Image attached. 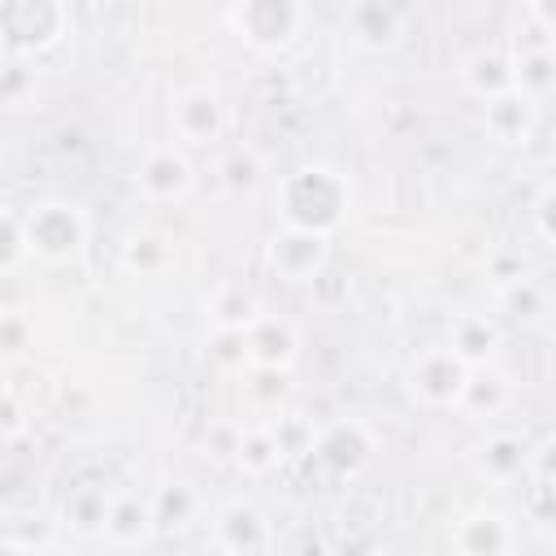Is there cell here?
Listing matches in <instances>:
<instances>
[{
	"label": "cell",
	"instance_id": "1",
	"mask_svg": "<svg viewBox=\"0 0 556 556\" xmlns=\"http://www.w3.org/2000/svg\"><path fill=\"white\" fill-rule=\"evenodd\" d=\"M348 208H352V187L330 165H300L278 187L282 226H295V230H313L330 239L348 222Z\"/></svg>",
	"mask_w": 556,
	"mask_h": 556
},
{
	"label": "cell",
	"instance_id": "2",
	"mask_svg": "<svg viewBox=\"0 0 556 556\" xmlns=\"http://www.w3.org/2000/svg\"><path fill=\"white\" fill-rule=\"evenodd\" d=\"M26 248L43 261H70L87 243V217L65 200H43L30 213H22Z\"/></svg>",
	"mask_w": 556,
	"mask_h": 556
},
{
	"label": "cell",
	"instance_id": "3",
	"mask_svg": "<svg viewBox=\"0 0 556 556\" xmlns=\"http://www.w3.org/2000/svg\"><path fill=\"white\" fill-rule=\"evenodd\" d=\"M300 22H304L300 0H235L230 9V26L239 30V39L261 52L291 43L300 35Z\"/></svg>",
	"mask_w": 556,
	"mask_h": 556
},
{
	"label": "cell",
	"instance_id": "4",
	"mask_svg": "<svg viewBox=\"0 0 556 556\" xmlns=\"http://www.w3.org/2000/svg\"><path fill=\"white\" fill-rule=\"evenodd\" d=\"M469 365L452 352V348H426L417 352L413 369H408V391L426 404V408H456L460 391L469 382Z\"/></svg>",
	"mask_w": 556,
	"mask_h": 556
},
{
	"label": "cell",
	"instance_id": "5",
	"mask_svg": "<svg viewBox=\"0 0 556 556\" xmlns=\"http://www.w3.org/2000/svg\"><path fill=\"white\" fill-rule=\"evenodd\" d=\"M65 26L61 0H0V35L17 52H39L56 43Z\"/></svg>",
	"mask_w": 556,
	"mask_h": 556
},
{
	"label": "cell",
	"instance_id": "6",
	"mask_svg": "<svg viewBox=\"0 0 556 556\" xmlns=\"http://www.w3.org/2000/svg\"><path fill=\"white\" fill-rule=\"evenodd\" d=\"M326 261H330V239H326V235L282 226V230L269 239V265H274V274L287 278V282H317L321 269H326Z\"/></svg>",
	"mask_w": 556,
	"mask_h": 556
},
{
	"label": "cell",
	"instance_id": "7",
	"mask_svg": "<svg viewBox=\"0 0 556 556\" xmlns=\"http://www.w3.org/2000/svg\"><path fill=\"white\" fill-rule=\"evenodd\" d=\"M308 452H317V460H321L330 473L352 478V473H361V469L374 460V434H369L365 421L348 417V421H334V426H326L321 434H313V447H308Z\"/></svg>",
	"mask_w": 556,
	"mask_h": 556
},
{
	"label": "cell",
	"instance_id": "8",
	"mask_svg": "<svg viewBox=\"0 0 556 556\" xmlns=\"http://www.w3.org/2000/svg\"><path fill=\"white\" fill-rule=\"evenodd\" d=\"M169 126H174V135H178L182 143L200 148V143L222 139V130H226V109H222L217 91L191 87V91H182V96L169 104Z\"/></svg>",
	"mask_w": 556,
	"mask_h": 556
},
{
	"label": "cell",
	"instance_id": "9",
	"mask_svg": "<svg viewBox=\"0 0 556 556\" xmlns=\"http://www.w3.org/2000/svg\"><path fill=\"white\" fill-rule=\"evenodd\" d=\"M135 187L152 204H178L191 191V161L174 148H152L135 174Z\"/></svg>",
	"mask_w": 556,
	"mask_h": 556
},
{
	"label": "cell",
	"instance_id": "10",
	"mask_svg": "<svg viewBox=\"0 0 556 556\" xmlns=\"http://www.w3.org/2000/svg\"><path fill=\"white\" fill-rule=\"evenodd\" d=\"M100 539L109 547H148L156 539L152 504L139 500V495H109V513H104Z\"/></svg>",
	"mask_w": 556,
	"mask_h": 556
},
{
	"label": "cell",
	"instance_id": "11",
	"mask_svg": "<svg viewBox=\"0 0 556 556\" xmlns=\"http://www.w3.org/2000/svg\"><path fill=\"white\" fill-rule=\"evenodd\" d=\"M248 334V365H278V369H291L295 352H300V334L287 317H269V313H256V321L243 330Z\"/></svg>",
	"mask_w": 556,
	"mask_h": 556
},
{
	"label": "cell",
	"instance_id": "12",
	"mask_svg": "<svg viewBox=\"0 0 556 556\" xmlns=\"http://www.w3.org/2000/svg\"><path fill=\"white\" fill-rule=\"evenodd\" d=\"M213 547H222V552H265L269 547V521L252 504L235 500L213 521Z\"/></svg>",
	"mask_w": 556,
	"mask_h": 556
},
{
	"label": "cell",
	"instance_id": "13",
	"mask_svg": "<svg viewBox=\"0 0 556 556\" xmlns=\"http://www.w3.org/2000/svg\"><path fill=\"white\" fill-rule=\"evenodd\" d=\"M534 100H526L521 91H500L486 100V113H482V126L495 143H526L530 130H534Z\"/></svg>",
	"mask_w": 556,
	"mask_h": 556
},
{
	"label": "cell",
	"instance_id": "14",
	"mask_svg": "<svg viewBox=\"0 0 556 556\" xmlns=\"http://www.w3.org/2000/svg\"><path fill=\"white\" fill-rule=\"evenodd\" d=\"M348 26H352V35H356L361 43L387 48V43H395V35H400V13H395L391 0H352Z\"/></svg>",
	"mask_w": 556,
	"mask_h": 556
},
{
	"label": "cell",
	"instance_id": "15",
	"mask_svg": "<svg viewBox=\"0 0 556 556\" xmlns=\"http://www.w3.org/2000/svg\"><path fill=\"white\" fill-rule=\"evenodd\" d=\"M513 91H521L526 100H534V104H543L547 96H552V52H547V39H539L530 52H517L513 61Z\"/></svg>",
	"mask_w": 556,
	"mask_h": 556
},
{
	"label": "cell",
	"instance_id": "16",
	"mask_svg": "<svg viewBox=\"0 0 556 556\" xmlns=\"http://www.w3.org/2000/svg\"><path fill=\"white\" fill-rule=\"evenodd\" d=\"M478 469L486 482H513L526 473V443L517 434H491L478 452Z\"/></svg>",
	"mask_w": 556,
	"mask_h": 556
},
{
	"label": "cell",
	"instance_id": "17",
	"mask_svg": "<svg viewBox=\"0 0 556 556\" xmlns=\"http://www.w3.org/2000/svg\"><path fill=\"white\" fill-rule=\"evenodd\" d=\"M148 504H152V521H156V534H161V530H182L187 521H195L200 495L187 482H165Z\"/></svg>",
	"mask_w": 556,
	"mask_h": 556
},
{
	"label": "cell",
	"instance_id": "18",
	"mask_svg": "<svg viewBox=\"0 0 556 556\" xmlns=\"http://www.w3.org/2000/svg\"><path fill=\"white\" fill-rule=\"evenodd\" d=\"M456 547L460 552H473V556H491V552H508L513 547V534H508V521L495 517V513H478L469 521H460L456 530Z\"/></svg>",
	"mask_w": 556,
	"mask_h": 556
},
{
	"label": "cell",
	"instance_id": "19",
	"mask_svg": "<svg viewBox=\"0 0 556 556\" xmlns=\"http://www.w3.org/2000/svg\"><path fill=\"white\" fill-rule=\"evenodd\" d=\"M460 74H465V87L473 96H482V100H491V96H500V91L513 87V65L500 52H473Z\"/></svg>",
	"mask_w": 556,
	"mask_h": 556
},
{
	"label": "cell",
	"instance_id": "20",
	"mask_svg": "<svg viewBox=\"0 0 556 556\" xmlns=\"http://www.w3.org/2000/svg\"><path fill=\"white\" fill-rule=\"evenodd\" d=\"M122 261H126V269H130V274H139V278H156V274H165V269H169L174 248H169V239H165V235H156V230H139V235H130V243H126Z\"/></svg>",
	"mask_w": 556,
	"mask_h": 556
},
{
	"label": "cell",
	"instance_id": "21",
	"mask_svg": "<svg viewBox=\"0 0 556 556\" xmlns=\"http://www.w3.org/2000/svg\"><path fill=\"white\" fill-rule=\"evenodd\" d=\"M469 369H478L482 361H491V352L500 348V334L486 317H460L456 330H452V343H447Z\"/></svg>",
	"mask_w": 556,
	"mask_h": 556
},
{
	"label": "cell",
	"instance_id": "22",
	"mask_svg": "<svg viewBox=\"0 0 556 556\" xmlns=\"http://www.w3.org/2000/svg\"><path fill=\"white\" fill-rule=\"evenodd\" d=\"M235 465H239L243 473H252V478H261V473H269V469L282 465V452H278L269 426H243V430H239Z\"/></svg>",
	"mask_w": 556,
	"mask_h": 556
},
{
	"label": "cell",
	"instance_id": "23",
	"mask_svg": "<svg viewBox=\"0 0 556 556\" xmlns=\"http://www.w3.org/2000/svg\"><path fill=\"white\" fill-rule=\"evenodd\" d=\"M208 313H213V330H248L256 321L261 304L243 287H217L208 300Z\"/></svg>",
	"mask_w": 556,
	"mask_h": 556
},
{
	"label": "cell",
	"instance_id": "24",
	"mask_svg": "<svg viewBox=\"0 0 556 556\" xmlns=\"http://www.w3.org/2000/svg\"><path fill=\"white\" fill-rule=\"evenodd\" d=\"M500 304H504V313L513 317V321H539L543 313H547V291L534 282V278H526V274H517L513 282H500Z\"/></svg>",
	"mask_w": 556,
	"mask_h": 556
},
{
	"label": "cell",
	"instance_id": "25",
	"mask_svg": "<svg viewBox=\"0 0 556 556\" xmlns=\"http://www.w3.org/2000/svg\"><path fill=\"white\" fill-rule=\"evenodd\" d=\"M104 513H109V491H100V486H78L65 500V526L78 534H100Z\"/></svg>",
	"mask_w": 556,
	"mask_h": 556
},
{
	"label": "cell",
	"instance_id": "26",
	"mask_svg": "<svg viewBox=\"0 0 556 556\" xmlns=\"http://www.w3.org/2000/svg\"><path fill=\"white\" fill-rule=\"evenodd\" d=\"M248 395L252 404L261 408H278L287 395H291V369H278V365H248Z\"/></svg>",
	"mask_w": 556,
	"mask_h": 556
},
{
	"label": "cell",
	"instance_id": "27",
	"mask_svg": "<svg viewBox=\"0 0 556 556\" xmlns=\"http://www.w3.org/2000/svg\"><path fill=\"white\" fill-rule=\"evenodd\" d=\"M261 156L256 152H230L226 161H222V187L230 191V195H248V191H256L261 187Z\"/></svg>",
	"mask_w": 556,
	"mask_h": 556
},
{
	"label": "cell",
	"instance_id": "28",
	"mask_svg": "<svg viewBox=\"0 0 556 556\" xmlns=\"http://www.w3.org/2000/svg\"><path fill=\"white\" fill-rule=\"evenodd\" d=\"M269 434H274V443H278L282 460H287V456H295V452H308V447H313V426H308V421H300L295 413H291V417H278V426H269Z\"/></svg>",
	"mask_w": 556,
	"mask_h": 556
},
{
	"label": "cell",
	"instance_id": "29",
	"mask_svg": "<svg viewBox=\"0 0 556 556\" xmlns=\"http://www.w3.org/2000/svg\"><path fill=\"white\" fill-rule=\"evenodd\" d=\"M213 361L222 369H243L248 365V334L243 330H213Z\"/></svg>",
	"mask_w": 556,
	"mask_h": 556
},
{
	"label": "cell",
	"instance_id": "30",
	"mask_svg": "<svg viewBox=\"0 0 556 556\" xmlns=\"http://www.w3.org/2000/svg\"><path fill=\"white\" fill-rule=\"evenodd\" d=\"M35 330H30V317L22 313H0V356H22L30 348Z\"/></svg>",
	"mask_w": 556,
	"mask_h": 556
},
{
	"label": "cell",
	"instance_id": "31",
	"mask_svg": "<svg viewBox=\"0 0 556 556\" xmlns=\"http://www.w3.org/2000/svg\"><path fill=\"white\" fill-rule=\"evenodd\" d=\"M26 252V235H22V217L0 208V274H9Z\"/></svg>",
	"mask_w": 556,
	"mask_h": 556
},
{
	"label": "cell",
	"instance_id": "32",
	"mask_svg": "<svg viewBox=\"0 0 556 556\" xmlns=\"http://www.w3.org/2000/svg\"><path fill=\"white\" fill-rule=\"evenodd\" d=\"M239 421H217L208 434H204V447L213 460H235V447H239Z\"/></svg>",
	"mask_w": 556,
	"mask_h": 556
},
{
	"label": "cell",
	"instance_id": "33",
	"mask_svg": "<svg viewBox=\"0 0 556 556\" xmlns=\"http://www.w3.org/2000/svg\"><path fill=\"white\" fill-rule=\"evenodd\" d=\"M30 87H35V78H30V70L22 61H13V65L0 70V104H17Z\"/></svg>",
	"mask_w": 556,
	"mask_h": 556
},
{
	"label": "cell",
	"instance_id": "34",
	"mask_svg": "<svg viewBox=\"0 0 556 556\" xmlns=\"http://www.w3.org/2000/svg\"><path fill=\"white\" fill-rule=\"evenodd\" d=\"M552 204H556V191H552V182H543V187H539V195H534V226H539V239H543V243H552V239H556Z\"/></svg>",
	"mask_w": 556,
	"mask_h": 556
},
{
	"label": "cell",
	"instance_id": "35",
	"mask_svg": "<svg viewBox=\"0 0 556 556\" xmlns=\"http://www.w3.org/2000/svg\"><path fill=\"white\" fill-rule=\"evenodd\" d=\"M22 430H26V413H22V404H17L13 395H0V443L17 439Z\"/></svg>",
	"mask_w": 556,
	"mask_h": 556
}]
</instances>
